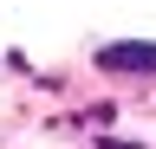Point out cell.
I'll list each match as a JSON object with an SVG mask.
<instances>
[{
  "label": "cell",
  "instance_id": "cell-2",
  "mask_svg": "<svg viewBox=\"0 0 156 149\" xmlns=\"http://www.w3.org/2000/svg\"><path fill=\"white\" fill-rule=\"evenodd\" d=\"M98 149H143V143H124V136H104V143H98Z\"/></svg>",
  "mask_w": 156,
  "mask_h": 149
},
{
  "label": "cell",
  "instance_id": "cell-1",
  "mask_svg": "<svg viewBox=\"0 0 156 149\" xmlns=\"http://www.w3.org/2000/svg\"><path fill=\"white\" fill-rule=\"evenodd\" d=\"M98 71H117V78H156V46H150V39L98 46Z\"/></svg>",
  "mask_w": 156,
  "mask_h": 149
}]
</instances>
